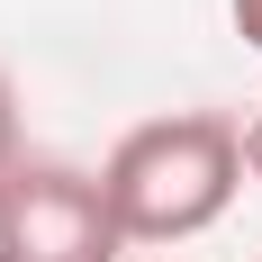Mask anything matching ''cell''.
Segmentation results:
<instances>
[{"label": "cell", "mask_w": 262, "mask_h": 262, "mask_svg": "<svg viewBox=\"0 0 262 262\" xmlns=\"http://www.w3.org/2000/svg\"><path fill=\"white\" fill-rule=\"evenodd\" d=\"M244 172H253V181H262V118H253V127H244Z\"/></svg>", "instance_id": "obj_5"}, {"label": "cell", "mask_w": 262, "mask_h": 262, "mask_svg": "<svg viewBox=\"0 0 262 262\" xmlns=\"http://www.w3.org/2000/svg\"><path fill=\"white\" fill-rule=\"evenodd\" d=\"M18 163V100H9V81H0V172Z\"/></svg>", "instance_id": "obj_3"}, {"label": "cell", "mask_w": 262, "mask_h": 262, "mask_svg": "<svg viewBox=\"0 0 262 262\" xmlns=\"http://www.w3.org/2000/svg\"><path fill=\"white\" fill-rule=\"evenodd\" d=\"M118 217H108L100 172L73 163H9L0 172V262H118Z\"/></svg>", "instance_id": "obj_2"}, {"label": "cell", "mask_w": 262, "mask_h": 262, "mask_svg": "<svg viewBox=\"0 0 262 262\" xmlns=\"http://www.w3.org/2000/svg\"><path fill=\"white\" fill-rule=\"evenodd\" d=\"M244 181V127H226L217 108H181V118H154V127L118 136L100 190H108V217L127 244H181V235H208L226 199Z\"/></svg>", "instance_id": "obj_1"}, {"label": "cell", "mask_w": 262, "mask_h": 262, "mask_svg": "<svg viewBox=\"0 0 262 262\" xmlns=\"http://www.w3.org/2000/svg\"><path fill=\"white\" fill-rule=\"evenodd\" d=\"M226 9H235V36L262 54V0H226Z\"/></svg>", "instance_id": "obj_4"}]
</instances>
